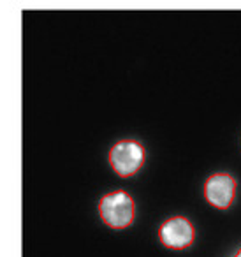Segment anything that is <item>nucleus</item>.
<instances>
[{"label":"nucleus","instance_id":"nucleus-5","mask_svg":"<svg viewBox=\"0 0 241 257\" xmlns=\"http://www.w3.org/2000/svg\"><path fill=\"white\" fill-rule=\"evenodd\" d=\"M232 257H241V248H239V250H237V252H236V253H234V255H232Z\"/></svg>","mask_w":241,"mask_h":257},{"label":"nucleus","instance_id":"nucleus-2","mask_svg":"<svg viewBox=\"0 0 241 257\" xmlns=\"http://www.w3.org/2000/svg\"><path fill=\"white\" fill-rule=\"evenodd\" d=\"M146 159V152L139 141L122 140L113 145L109 150L107 161L113 171L122 178H131L143 168Z\"/></svg>","mask_w":241,"mask_h":257},{"label":"nucleus","instance_id":"nucleus-1","mask_svg":"<svg viewBox=\"0 0 241 257\" xmlns=\"http://www.w3.org/2000/svg\"><path fill=\"white\" fill-rule=\"evenodd\" d=\"M99 213L102 222L111 229H127L136 217L134 199L125 190H113L102 196L99 203Z\"/></svg>","mask_w":241,"mask_h":257},{"label":"nucleus","instance_id":"nucleus-4","mask_svg":"<svg viewBox=\"0 0 241 257\" xmlns=\"http://www.w3.org/2000/svg\"><path fill=\"white\" fill-rule=\"evenodd\" d=\"M236 178L229 173H215L204 183V199L216 210H227L236 197Z\"/></svg>","mask_w":241,"mask_h":257},{"label":"nucleus","instance_id":"nucleus-3","mask_svg":"<svg viewBox=\"0 0 241 257\" xmlns=\"http://www.w3.org/2000/svg\"><path fill=\"white\" fill-rule=\"evenodd\" d=\"M159 239L171 250H185L194 243L195 229L187 217H171L159 227Z\"/></svg>","mask_w":241,"mask_h":257}]
</instances>
